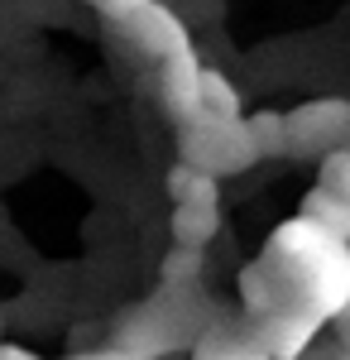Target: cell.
Instances as JSON below:
<instances>
[{
    "label": "cell",
    "mask_w": 350,
    "mask_h": 360,
    "mask_svg": "<svg viewBox=\"0 0 350 360\" xmlns=\"http://www.w3.org/2000/svg\"><path fill=\"white\" fill-rule=\"evenodd\" d=\"M269 269L278 274L288 303L312 307L322 317H341L350 303V240H336L317 221L297 217L264 250Z\"/></svg>",
    "instance_id": "obj_1"
},
{
    "label": "cell",
    "mask_w": 350,
    "mask_h": 360,
    "mask_svg": "<svg viewBox=\"0 0 350 360\" xmlns=\"http://www.w3.org/2000/svg\"><path fill=\"white\" fill-rule=\"evenodd\" d=\"M178 149H183L188 164L207 168L216 178H226V173H249V168L264 159L259 144H254V135H249V125H245V115L240 120H221V115L192 120V125H183Z\"/></svg>",
    "instance_id": "obj_2"
},
{
    "label": "cell",
    "mask_w": 350,
    "mask_h": 360,
    "mask_svg": "<svg viewBox=\"0 0 350 360\" xmlns=\"http://www.w3.org/2000/svg\"><path fill=\"white\" fill-rule=\"evenodd\" d=\"M283 120H288V154L297 159H326L331 149L350 144V101L341 96L302 101L293 111H283Z\"/></svg>",
    "instance_id": "obj_3"
},
{
    "label": "cell",
    "mask_w": 350,
    "mask_h": 360,
    "mask_svg": "<svg viewBox=\"0 0 350 360\" xmlns=\"http://www.w3.org/2000/svg\"><path fill=\"white\" fill-rule=\"evenodd\" d=\"M110 25L120 29L144 58H154V63H168V58H178V53L192 49V34H188V25H183V15H173L159 0H144L130 15L110 20Z\"/></svg>",
    "instance_id": "obj_4"
},
{
    "label": "cell",
    "mask_w": 350,
    "mask_h": 360,
    "mask_svg": "<svg viewBox=\"0 0 350 360\" xmlns=\"http://www.w3.org/2000/svg\"><path fill=\"white\" fill-rule=\"evenodd\" d=\"M322 312H312V307H297V303H283L273 307V312H259L249 327L259 336V346L269 351L273 360H302L307 356V346L317 341L322 332Z\"/></svg>",
    "instance_id": "obj_5"
},
{
    "label": "cell",
    "mask_w": 350,
    "mask_h": 360,
    "mask_svg": "<svg viewBox=\"0 0 350 360\" xmlns=\"http://www.w3.org/2000/svg\"><path fill=\"white\" fill-rule=\"evenodd\" d=\"M202 63H197V53H178L168 58V63H159V91H163V106H168V115L178 120V125H192V120H202Z\"/></svg>",
    "instance_id": "obj_6"
},
{
    "label": "cell",
    "mask_w": 350,
    "mask_h": 360,
    "mask_svg": "<svg viewBox=\"0 0 350 360\" xmlns=\"http://www.w3.org/2000/svg\"><path fill=\"white\" fill-rule=\"evenodd\" d=\"M192 360H273L254 327H226V322H212L207 332L192 341Z\"/></svg>",
    "instance_id": "obj_7"
},
{
    "label": "cell",
    "mask_w": 350,
    "mask_h": 360,
    "mask_svg": "<svg viewBox=\"0 0 350 360\" xmlns=\"http://www.w3.org/2000/svg\"><path fill=\"white\" fill-rule=\"evenodd\" d=\"M168 193H173V207H221V178L178 159V168L168 173Z\"/></svg>",
    "instance_id": "obj_8"
},
{
    "label": "cell",
    "mask_w": 350,
    "mask_h": 360,
    "mask_svg": "<svg viewBox=\"0 0 350 360\" xmlns=\"http://www.w3.org/2000/svg\"><path fill=\"white\" fill-rule=\"evenodd\" d=\"M221 231V207H173V240L207 250Z\"/></svg>",
    "instance_id": "obj_9"
},
{
    "label": "cell",
    "mask_w": 350,
    "mask_h": 360,
    "mask_svg": "<svg viewBox=\"0 0 350 360\" xmlns=\"http://www.w3.org/2000/svg\"><path fill=\"white\" fill-rule=\"evenodd\" d=\"M302 217L317 221L322 231H331L336 240H350V202H346V197H336V193H326L322 183L302 197Z\"/></svg>",
    "instance_id": "obj_10"
},
{
    "label": "cell",
    "mask_w": 350,
    "mask_h": 360,
    "mask_svg": "<svg viewBox=\"0 0 350 360\" xmlns=\"http://www.w3.org/2000/svg\"><path fill=\"white\" fill-rule=\"evenodd\" d=\"M202 115H221V120H240V91L235 82H226L216 68L202 72Z\"/></svg>",
    "instance_id": "obj_11"
},
{
    "label": "cell",
    "mask_w": 350,
    "mask_h": 360,
    "mask_svg": "<svg viewBox=\"0 0 350 360\" xmlns=\"http://www.w3.org/2000/svg\"><path fill=\"white\" fill-rule=\"evenodd\" d=\"M245 125H249V135H254V144H259V154H264V159L288 154V120H283V111L245 115Z\"/></svg>",
    "instance_id": "obj_12"
},
{
    "label": "cell",
    "mask_w": 350,
    "mask_h": 360,
    "mask_svg": "<svg viewBox=\"0 0 350 360\" xmlns=\"http://www.w3.org/2000/svg\"><path fill=\"white\" fill-rule=\"evenodd\" d=\"M202 250H192V245H178L168 259H163V283L168 288H188V283H197L202 278Z\"/></svg>",
    "instance_id": "obj_13"
},
{
    "label": "cell",
    "mask_w": 350,
    "mask_h": 360,
    "mask_svg": "<svg viewBox=\"0 0 350 360\" xmlns=\"http://www.w3.org/2000/svg\"><path fill=\"white\" fill-rule=\"evenodd\" d=\"M322 188L336 197H346L350 202V144H341V149H331L322 159Z\"/></svg>",
    "instance_id": "obj_14"
},
{
    "label": "cell",
    "mask_w": 350,
    "mask_h": 360,
    "mask_svg": "<svg viewBox=\"0 0 350 360\" xmlns=\"http://www.w3.org/2000/svg\"><path fill=\"white\" fill-rule=\"evenodd\" d=\"M67 360H135V356H125L120 346H101V351H77V356H67Z\"/></svg>",
    "instance_id": "obj_15"
},
{
    "label": "cell",
    "mask_w": 350,
    "mask_h": 360,
    "mask_svg": "<svg viewBox=\"0 0 350 360\" xmlns=\"http://www.w3.org/2000/svg\"><path fill=\"white\" fill-rule=\"evenodd\" d=\"M0 360H39V356L25 351V346H0Z\"/></svg>",
    "instance_id": "obj_16"
},
{
    "label": "cell",
    "mask_w": 350,
    "mask_h": 360,
    "mask_svg": "<svg viewBox=\"0 0 350 360\" xmlns=\"http://www.w3.org/2000/svg\"><path fill=\"white\" fill-rule=\"evenodd\" d=\"M336 327H341V346H346V356H350V303H346V312L336 317Z\"/></svg>",
    "instance_id": "obj_17"
},
{
    "label": "cell",
    "mask_w": 350,
    "mask_h": 360,
    "mask_svg": "<svg viewBox=\"0 0 350 360\" xmlns=\"http://www.w3.org/2000/svg\"><path fill=\"white\" fill-rule=\"evenodd\" d=\"M302 360H350V356H346V346H341V351H326V356H312V346H307V356H302Z\"/></svg>",
    "instance_id": "obj_18"
},
{
    "label": "cell",
    "mask_w": 350,
    "mask_h": 360,
    "mask_svg": "<svg viewBox=\"0 0 350 360\" xmlns=\"http://www.w3.org/2000/svg\"><path fill=\"white\" fill-rule=\"evenodd\" d=\"M91 5H101V0H91Z\"/></svg>",
    "instance_id": "obj_19"
}]
</instances>
